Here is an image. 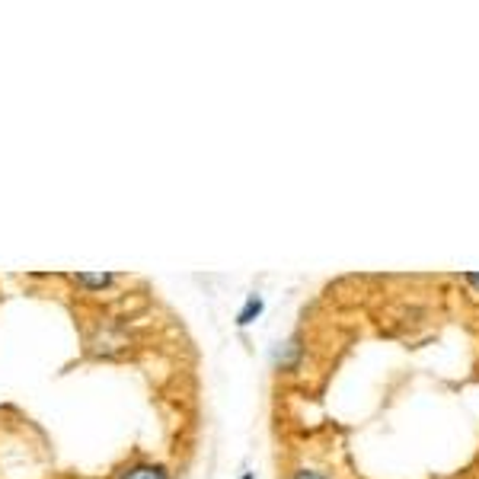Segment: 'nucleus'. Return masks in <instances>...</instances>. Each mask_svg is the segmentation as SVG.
Here are the masks:
<instances>
[{"instance_id":"obj_1","label":"nucleus","mask_w":479,"mask_h":479,"mask_svg":"<svg viewBox=\"0 0 479 479\" xmlns=\"http://www.w3.org/2000/svg\"><path fill=\"white\" fill-rule=\"evenodd\" d=\"M116 479H170V473L160 464H134L125 467V470H118Z\"/></svg>"},{"instance_id":"obj_2","label":"nucleus","mask_w":479,"mask_h":479,"mask_svg":"<svg viewBox=\"0 0 479 479\" xmlns=\"http://www.w3.org/2000/svg\"><path fill=\"white\" fill-rule=\"evenodd\" d=\"M77 284H84V288H106V284L116 282V275H109V272H96V275H90V272H77V275H71Z\"/></svg>"},{"instance_id":"obj_6","label":"nucleus","mask_w":479,"mask_h":479,"mask_svg":"<svg viewBox=\"0 0 479 479\" xmlns=\"http://www.w3.org/2000/svg\"><path fill=\"white\" fill-rule=\"evenodd\" d=\"M243 479H252V476H243Z\"/></svg>"},{"instance_id":"obj_4","label":"nucleus","mask_w":479,"mask_h":479,"mask_svg":"<svg viewBox=\"0 0 479 479\" xmlns=\"http://www.w3.org/2000/svg\"><path fill=\"white\" fill-rule=\"evenodd\" d=\"M294 479H326V476H323V473H314V470H298Z\"/></svg>"},{"instance_id":"obj_5","label":"nucleus","mask_w":479,"mask_h":479,"mask_svg":"<svg viewBox=\"0 0 479 479\" xmlns=\"http://www.w3.org/2000/svg\"><path fill=\"white\" fill-rule=\"evenodd\" d=\"M467 282H470L473 288H479V272H470V275H467Z\"/></svg>"},{"instance_id":"obj_3","label":"nucleus","mask_w":479,"mask_h":479,"mask_svg":"<svg viewBox=\"0 0 479 479\" xmlns=\"http://www.w3.org/2000/svg\"><path fill=\"white\" fill-rule=\"evenodd\" d=\"M259 314H262V300L250 298V300H246V307H243V314L236 316V323H240V326H246V323H252V316H259Z\"/></svg>"}]
</instances>
